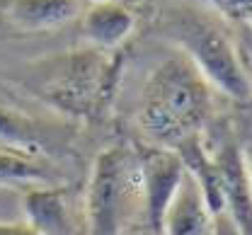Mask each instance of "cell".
Listing matches in <instances>:
<instances>
[{
  "label": "cell",
  "mask_w": 252,
  "mask_h": 235,
  "mask_svg": "<svg viewBox=\"0 0 252 235\" xmlns=\"http://www.w3.org/2000/svg\"><path fill=\"white\" fill-rule=\"evenodd\" d=\"M214 211L209 208L196 179L187 172L162 218L160 235H214Z\"/></svg>",
  "instance_id": "cell-7"
},
{
  "label": "cell",
  "mask_w": 252,
  "mask_h": 235,
  "mask_svg": "<svg viewBox=\"0 0 252 235\" xmlns=\"http://www.w3.org/2000/svg\"><path fill=\"white\" fill-rule=\"evenodd\" d=\"M141 160V192H143V231L160 235L162 218L175 199L187 168L175 150L148 148L138 153Z\"/></svg>",
  "instance_id": "cell-5"
},
{
  "label": "cell",
  "mask_w": 252,
  "mask_h": 235,
  "mask_svg": "<svg viewBox=\"0 0 252 235\" xmlns=\"http://www.w3.org/2000/svg\"><path fill=\"white\" fill-rule=\"evenodd\" d=\"M80 27L85 41L99 51H117L136 27L133 12L122 2H94L83 10Z\"/></svg>",
  "instance_id": "cell-8"
},
{
  "label": "cell",
  "mask_w": 252,
  "mask_h": 235,
  "mask_svg": "<svg viewBox=\"0 0 252 235\" xmlns=\"http://www.w3.org/2000/svg\"><path fill=\"white\" fill-rule=\"evenodd\" d=\"M128 235H156V233H151V231H143V228H141V231H131Z\"/></svg>",
  "instance_id": "cell-16"
},
{
  "label": "cell",
  "mask_w": 252,
  "mask_h": 235,
  "mask_svg": "<svg viewBox=\"0 0 252 235\" xmlns=\"http://www.w3.org/2000/svg\"><path fill=\"white\" fill-rule=\"evenodd\" d=\"M214 10L225 20L235 22H250L252 25V0H233V2H211Z\"/></svg>",
  "instance_id": "cell-12"
},
{
  "label": "cell",
  "mask_w": 252,
  "mask_h": 235,
  "mask_svg": "<svg viewBox=\"0 0 252 235\" xmlns=\"http://www.w3.org/2000/svg\"><path fill=\"white\" fill-rule=\"evenodd\" d=\"M136 216L143 218L138 153L126 146L104 148L94 158L85 189L88 235H128Z\"/></svg>",
  "instance_id": "cell-2"
},
{
  "label": "cell",
  "mask_w": 252,
  "mask_h": 235,
  "mask_svg": "<svg viewBox=\"0 0 252 235\" xmlns=\"http://www.w3.org/2000/svg\"><path fill=\"white\" fill-rule=\"evenodd\" d=\"M83 2L73 0H20L10 2V17L22 29H56L83 15Z\"/></svg>",
  "instance_id": "cell-11"
},
{
  "label": "cell",
  "mask_w": 252,
  "mask_h": 235,
  "mask_svg": "<svg viewBox=\"0 0 252 235\" xmlns=\"http://www.w3.org/2000/svg\"><path fill=\"white\" fill-rule=\"evenodd\" d=\"M214 112V88L187 56L165 59L151 73L138 109V126L156 148L177 150L199 138Z\"/></svg>",
  "instance_id": "cell-1"
},
{
  "label": "cell",
  "mask_w": 252,
  "mask_h": 235,
  "mask_svg": "<svg viewBox=\"0 0 252 235\" xmlns=\"http://www.w3.org/2000/svg\"><path fill=\"white\" fill-rule=\"evenodd\" d=\"M243 155H245V165H248V175H250V187H252V141L250 146L243 150Z\"/></svg>",
  "instance_id": "cell-15"
},
{
  "label": "cell",
  "mask_w": 252,
  "mask_h": 235,
  "mask_svg": "<svg viewBox=\"0 0 252 235\" xmlns=\"http://www.w3.org/2000/svg\"><path fill=\"white\" fill-rule=\"evenodd\" d=\"M117 73L119 61L109 51H99L94 46L80 49L51 66L41 92L56 109L70 117L90 119L109 104Z\"/></svg>",
  "instance_id": "cell-3"
},
{
  "label": "cell",
  "mask_w": 252,
  "mask_h": 235,
  "mask_svg": "<svg viewBox=\"0 0 252 235\" xmlns=\"http://www.w3.org/2000/svg\"><path fill=\"white\" fill-rule=\"evenodd\" d=\"M209 155L223 213L235 223L240 235H252V187L243 148L235 143H223L216 153Z\"/></svg>",
  "instance_id": "cell-6"
},
{
  "label": "cell",
  "mask_w": 252,
  "mask_h": 235,
  "mask_svg": "<svg viewBox=\"0 0 252 235\" xmlns=\"http://www.w3.org/2000/svg\"><path fill=\"white\" fill-rule=\"evenodd\" d=\"M56 179L59 172L46 158L0 146V184L36 189V187H56Z\"/></svg>",
  "instance_id": "cell-10"
},
{
  "label": "cell",
  "mask_w": 252,
  "mask_h": 235,
  "mask_svg": "<svg viewBox=\"0 0 252 235\" xmlns=\"http://www.w3.org/2000/svg\"><path fill=\"white\" fill-rule=\"evenodd\" d=\"M214 235H240V231L235 228V223L225 213H219L216 223H214Z\"/></svg>",
  "instance_id": "cell-13"
},
{
  "label": "cell",
  "mask_w": 252,
  "mask_h": 235,
  "mask_svg": "<svg viewBox=\"0 0 252 235\" xmlns=\"http://www.w3.org/2000/svg\"><path fill=\"white\" fill-rule=\"evenodd\" d=\"M0 235H39L34 233L27 223H0Z\"/></svg>",
  "instance_id": "cell-14"
},
{
  "label": "cell",
  "mask_w": 252,
  "mask_h": 235,
  "mask_svg": "<svg viewBox=\"0 0 252 235\" xmlns=\"http://www.w3.org/2000/svg\"><path fill=\"white\" fill-rule=\"evenodd\" d=\"M27 226L39 235H68L70 208L68 192L63 187H36L22 199Z\"/></svg>",
  "instance_id": "cell-9"
},
{
  "label": "cell",
  "mask_w": 252,
  "mask_h": 235,
  "mask_svg": "<svg viewBox=\"0 0 252 235\" xmlns=\"http://www.w3.org/2000/svg\"><path fill=\"white\" fill-rule=\"evenodd\" d=\"M180 46L214 90L238 102L252 100L250 78L220 29L204 22H191L180 36Z\"/></svg>",
  "instance_id": "cell-4"
}]
</instances>
